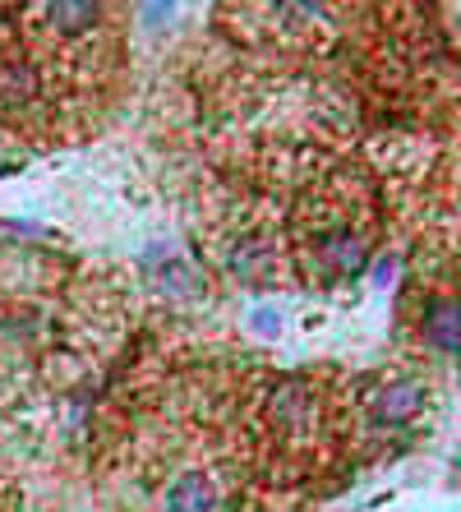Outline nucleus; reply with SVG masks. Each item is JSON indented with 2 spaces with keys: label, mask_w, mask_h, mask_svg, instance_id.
I'll return each instance as SVG.
<instances>
[{
  "label": "nucleus",
  "mask_w": 461,
  "mask_h": 512,
  "mask_svg": "<svg viewBox=\"0 0 461 512\" xmlns=\"http://www.w3.org/2000/svg\"><path fill=\"white\" fill-rule=\"evenodd\" d=\"M162 512H217V489H213V480L199 476V471L180 476L176 485L166 489Z\"/></svg>",
  "instance_id": "obj_1"
},
{
  "label": "nucleus",
  "mask_w": 461,
  "mask_h": 512,
  "mask_svg": "<svg viewBox=\"0 0 461 512\" xmlns=\"http://www.w3.org/2000/svg\"><path fill=\"white\" fill-rule=\"evenodd\" d=\"M425 342L438 351H461V305L457 300H434L425 310Z\"/></svg>",
  "instance_id": "obj_2"
},
{
  "label": "nucleus",
  "mask_w": 461,
  "mask_h": 512,
  "mask_svg": "<svg viewBox=\"0 0 461 512\" xmlns=\"http://www.w3.org/2000/svg\"><path fill=\"white\" fill-rule=\"evenodd\" d=\"M425 402V393L415 388V383H397L392 393H383V406H379V416L383 420H406L415 411V406Z\"/></svg>",
  "instance_id": "obj_3"
}]
</instances>
